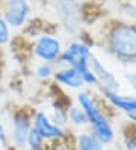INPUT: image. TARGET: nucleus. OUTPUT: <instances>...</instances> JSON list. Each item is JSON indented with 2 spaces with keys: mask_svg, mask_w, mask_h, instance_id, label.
<instances>
[{
  "mask_svg": "<svg viewBox=\"0 0 136 150\" xmlns=\"http://www.w3.org/2000/svg\"><path fill=\"white\" fill-rule=\"evenodd\" d=\"M0 143H6V132H5L2 121H0Z\"/></svg>",
  "mask_w": 136,
  "mask_h": 150,
  "instance_id": "nucleus-17",
  "label": "nucleus"
},
{
  "mask_svg": "<svg viewBox=\"0 0 136 150\" xmlns=\"http://www.w3.org/2000/svg\"><path fill=\"white\" fill-rule=\"evenodd\" d=\"M103 91H104V96L107 97V100L115 108L121 109L132 121L136 123V97L121 96V94H116V91H107V90H103Z\"/></svg>",
  "mask_w": 136,
  "mask_h": 150,
  "instance_id": "nucleus-8",
  "label": "nucleus"
},
{
  "mask_svg": "<svg viewBox=\"0 0 136 150\" xmlns=\"http://www.w3.org/2000/svg\"><path fill=\"white\" fill-rule=\"evenodd\" d=\"M54 79H56V82L65 85L68 88H80L85 83L83 77L79 73V70L73 68V67H70L67 70H62V71H58L54 74Z\"/></svg>",
  "mask_w": 136,
  "mask_h": 150,
  "instance_id": "nucleus-11",
  "label": "nucleus"
},
{
  "mask_svg": "<svg viewBox=\"0 0 136 150\" xmlns=\"http://www.w3.org/2000/svg\"><path fill=\"white\" fill-rule=\"evenodd\" d=\"M27 144H29L30 150H42L44 149V138L35 127H30V130H29Z\"/></svg>",
  "mask_w": 136,
  "mask_h": 150,
  "instance_id": "nucleus-13",
  "label": "nucleus"
},
{
  "mask_svg": "<svg viewBox=\"0 0 136 150\" xmlns=\"http://www.w3.org/2000/svg\"><path fill=\"white\" fill-rule=\"evenodd\" d=\"M36 74H38L39 77H49L50 74H51V67L49 65V62H44V64H41L38 68H36Z\"/></svg>",
  "mask_w": 136,
  "mask_h": 150,
  "instance_id": "nucleus-16",
  "label": "nucleus"
},
{
  "mask_svg": "<svg viewBox=\"0 0 136 150\" xmlns=\"http://www.w3.org/2000/svg\"><path fill=\"white\" fill-rule=\"evenodd\" d=\"M62 61L70 67L79 70V73L83 77V82L94 85L97 83V79L92 73V70L89 67V59H91V50L80 42H73L65 49V52L62 53Z\"/></svg>",
  "mask_w": 136,
  "mask_h": 150,
  "instance_id": "nucleus-3",
  "label": "nucleus"
},
{
  "mask_svg": "<svg viewBox=\"0 0 136 150\" xmlns=\"http://www.w3.org/2000/svg\"><path fill=\"white\" fill-rule=\"evenodd\" d=\"M56 14L68 29H77L80 21L79 6L74 0H54Z\"/></svg>",
  "mask_w": 136,
  "mask_h": 150,
  "instance_id": "nucleus-5",
  "label": "nucleus"
},
{
  "mask_svg": "<svg viewBox=\"0 0 136 150\" xmlns=\"http://www.w3.org/2000/svg\"><path fill=\"white\" fill-rule=\"evenodd\" d=\"M77 100H79V105L82 106V109H83V112L86 114L88 121L92 125L94 135L101 141L103 144L111 143V141L113 139V130H112L111 125H109V121L106 120V117L98 111L94 100L91 99L86 93L79 94Z\"/></svg>",
  "mask_w": 136,
  "mask_h": 150,
  "instance_id": "nucleus-2",
  "label": "nucleus"
},
{
  "mask_svg": "<svg viewBox=\"0 0 136 150\" xmlns=\"http://www.w3.org/2000/svg\"><path fill=\"white\" fill-rule=\"evenodd\" d=\"M109 49L123 61L136 59V26L116 24L109 33Z\"/></svg>",
  "mask_w": 136,
  "mask_h": 150,
  "instance_id": "nucleus-1",
  "label": "nucleus"
},
{
  "mask_svg": "<svg viewBox=\"0 0 136 150\" xmlns=\"http://www.w3.org/2000/svg\"><path fill=\"white\" fill-rule=\"evenodd\" d=\"M33 127L42 135L44 139H56L62 137V129L58 125H53L44 112H36L33 118Z\"/></svg>",
  "mask_w": 136,
  "mask_h": 150,
  "instance_id": "nucleus-9",
  "label": "nucleus"
},
{
  "mask_svg": "<svg viewBox=\"0 0 136 150\" xmlns=\"http://www.w3.org/2000/svg\"><path fill=\"white\" fill-rule=\"evenodd\" d=\"M30 120L27 117V114L24 111H18L15 115H14V143L17 146H24L27 143V135H29V130H30Z\"/></svg>",
  "mask_w": 136,
  "mask_h": 150,
  "instance_id": "nucleus-10",
  "label": "nucleus"
},
{
  "mask_svg": "<svg viewBox=\"0 0 136 150\" xmlns=\"http://www.w3.org/2000/svg\"><path fill=\"white\" fill-rule=\"evenodd\" d=\"M8 40H9V28H8V23L5 20L3 14L0 12V46L6 44Z\"/></svg>",
  "mask_w": 136,
  "mask_h": 150,
  "instance_id": "nucleus-15",
  "label": "nucleus"
},
{
  "mask_svg": "<svg viewBox=\"0 0 136 150\" xmlns=\"http://www.w3.org/2000/svg\"><path fill=\"white\" fill-rule=\"evenodd\" d=\"M27 15H29V5L27 0H8L5 6L3 17L9 26L20 28L24 24Z\"/></svg>",
  "mask_w": 136,
  "mask_h": 150,
  "instance_id": "nucleus-4",
  "label": "nucleus"
},
{
  "mask_svg": "<svg viewBox=\"0 0 136 150\" xmlns=\"http://www.w3.org/2000/svg\"><path fill=\"white\" fill-rule=\"evenodd\" d=\"M91 70L97 79V83H101L103 90H107V91H116L120 88V82L116 81V77L109 71V70L100 62L97 58H92L91 56Z\"/></svg>",
  "mask_w": 136,
  "mask_h": 150,
  "instance_id": "nucleus-7",
  "label": "nucleus"
},
{
  "mask_svg": "<svg viewBox=\"0 0 136 150\" xmlns=\"http://www.w3.org/2000/svg\"><path fill=\"white\" fill-rule=\"evenodd\" d=\"M103 143L100 141L94 134H83L80 135L77 139V146L79 150H103Z\"/></svg>",
  "mask_w": 136,
  "mask_h": 150,
  "instance_id": "nucleus-12",
  "label": "nucleus"
},
{
  "mask_svg": "<svg viewBox=\"0 0 136 150\" xmlns=\"http://www.w3.org/2000/svg\"><path fill=\"white\" fill-rule=\"evenodd\" d=\"M35 55L45 62H51L61 55V42L51 37H41L35 42Z\"/></svg>",
  "mask_w": 136,
  "mask_h": 150,
  "instance_id": "nucleus-6",
  "label": "nucleus"
},
{
  "mask_svg": "<svg viewBox=\"0 0 136 150\" xmlns=\"http://www.w3.org/2000/svg\"><path fill=\"white\" fill-rule=\"evenodd\" d=\"M70 120L76 125H83V123L88 121L86 118V114L83 112V109H79V108H71L70 109Z\"/></svg>",
  "mask_w": 136,
  "mask_h": 150,
  "instance_id": "nucleus-14",
  "label": "nucleus"
}]
</instances>
